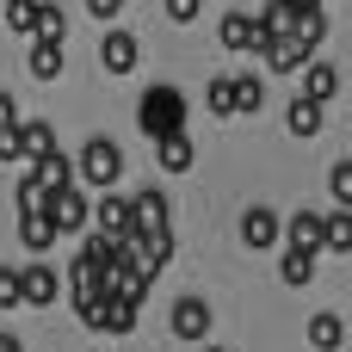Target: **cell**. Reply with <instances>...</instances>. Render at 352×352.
<instances>
[{"label":"cell","mask_w":352,"mask_h":352,"mask_svg":"<svg viewBox=\"0 0 352 352\" xmlns=\"http://www.w3.org/2000/svg\"><path fill=\"white\" fill-rule=\"evenodd\" d=\"M136 124H142V136H148V142H161V136L186 130V93H179V87H148V93L136 99Z\"/></svg>","instance_id":"6da1fadb"},{"label":"cell","mask_w":352,"mask_h":352,"mask_svg":"<svg viewBox=\"0 0 352 352\" xmlns=\"http://www.w3.org/2000/svg\"><path fill=\"white\" fill-rule=\"evenodd\" d=\"M93 192H111L118 186V173H124V148L111 142V136H93L87 148H80V167H74Z\"/></svg>","instance_id":"7a4b0ae2"},{"label":"cell","mask_w":352,"mask_h":352,"mask_svg":"<svg viewBox=\"0 0 352 352\" xmlns=\"http://www.w3.org/2000/svg\"><path fill=\"white\" fill-rule=\"evenodd\" d=\"M43 223L56 229V241H62V235H80V229H87V192H74V186H68V192H50Z\"/></svg>","instance_id":"3957f363"},{"label":"cell","mask_w":352,"mask_h":352,"mask_svg":"<svg viewBox=\"0 0 352 352\" xmlns=\"http://www.w3.org/2000/svg\"><path fill=\"white\" fill-rule=\"evenodd\" d=\"M87 223H93V235H105V241H124V235H130V204H124L118 192H99V198L87 204Z\"/></svg>","instance_id":"277c9868"},{"label":"cell","mask_w":352,"mask_h":352,"mask_svg":"<svg viewBox=\"0 0 352 352\" xmlns=\"http://www.w3.org/2000/svg\"><path fill=\"white\" fill-rule=\"evenodd\" d=\"M124 204H130V235H161V229H167V192L148 186V192H136V198H124ZM130 235H124V241H130Z\"/></svg>","instance_id":"5b68a950"},{"label":"cell","mask_w":352,"mask_h":352,"mask_svg":"<svg viewBox=\"0 0 352 352\" xmlns=\"http://www.w3.org/2000/svg\"><path fill=\"white\" fill-rule=\"evenodd\" d=\"M278 235H285V254H303V260L322 254V217L316 210H297L291 223H278Z\"/></svg>","instance_id":"8992f818"},{"label":"cell","mask_w":352,"mask_h":352,"mask_svg":"<svg viewBox=\"0 0 352 352\" xmlns=\"http://www.w3.org/2000/svg\"><path fill=\"white\" fill-rule=\"evenodd\" d=\"M167 322H173V334H179V340H198V346H210V303H204V297H179Z\"/></svg>","instance_id":"52a82bcc"},{"label":"cell","mask_w":352,"mask_h":352,"mask_svg":"<svg viewBox=\"0 0 352 352\" xmlns=\"http://www.w3.org/2000/svg\"><path fill=\"white\" fill-rule=\"evenodd\" d=\"M217 43H223V50H235V56H260V50H266V43H260V31H254V12H223Z\"/></svg>","instance_id":"ba28073f"},{"label":"cell","mask_w":352,"mask_h":352,"mask_svg":"<svg viewBox=\"0 0 352 352\" xmlns=\"http://www.w3.org/2000/svg\"><path fill=\"white\" fill-rule=\"evenodd\" d=\"M241 241H248L254 254L278 248V210H272V204H248V210H241Z\"/></svg>","instance_id":"9c48e42d"},{"label":"cell","mask_w":352,"mask_h":352,"mask_svg":"<svg viewBox=\"0 0 352 352\" xmlns=\"http://www.w3.org/2000/svg\"><path fill=\"white\" fill-rule=\"evenodd\" d=\"M56 297H62V278H56L50 266H25V272H19V303H31V309H56Z\"/></svg>","instance_id":"30bf717a"},{"label":"cell","mask_w":352,"mask_h":352,"mask_svg":"<svg viewBox=\"0 0 352 352\" xmlns=\"http://www.w3.org/2000/svg\"><path fill=\"white\" fill-rule=\"evenodd\" d=\"M142 62V43L130 37V31H105V43H99V68L105 74H130Z\"/></svg>","instance_id":"8fae6325"},{"label":"cell","mask_w":352,"mask_h":352,"mask_svg":"<svg viewBox=\"0 0 352 352\" xmlns=\"http://www.w3.org/2000/svg\"><path fill=\"white\" fill-rule=\"evenodd\" d=\"M334 93H340V68H334V62H309V68H303V93H297V99H309V105H322V111H328V99H334Z\"/></svg>","instance_id":"7c38bea8"},{"label":"cell","mask_w":352,"mask_h":352,"mask_svg":"<svg viewBox=\"0 0 352 352\" xmlns=\"http://www.w3.org/2000/svg\"><path fill=\"white\" fill-rule=\"evenodd\" d=\"M155 161H161L167 173H192V161H198V142H192L186 130H173V136H161V142H155Z\"/></svg>","instance_id":"4fadbf2b"},{"label":"cell","mask_w":352,"mask_h":352,"mask_svg":"<svg viewBox=\"0 0 352 352\" xmlns=\"http://www.w3.org/2000/svg\"><path fill=\"white\" fill-rule=\"evenodd\" d=\"M260 56H266V68H272V74H297V68H309V56H316V50H303L297 37H278V43H266Z\"/></svg>","instance_id":"5bb4252c"},{"label":"cell","mask_w":352,"mask_h":352,"mask_svg":"<svg viewBox=\"0 0 352 352\" xmlns=\"http://www.w3.org/2000/svg\"><path fill=\"white\" fill-rule=\"evenodd\" d=\"M31 179L43 186V192H68L74 186V161L56 148V155H43V161H31Z\"/></svg>","instance_id":"9a60e30c"},{"label":"cell","mask_w":352,"mask_h":352,"mask_svg":"<svg viewBox=\"0 0 352 352\" xmlns=\"http://www.w3.org/2000/svg\"><path fill=\"white\" fill-rule=\"evenodd\" d=\"M309 346H316V352H340V346H346V322H340L334 309L309 316Z\"/></svg>","instance_id":"2e32d148"},{"label":"cell","mask_w":352,"mask_h":352,"mask_svg":"<svg viewBox=\"0 0 352 352\" xmlns=\"http://www.w3.org/2000/svg\"><path fill=\"white\" fill-rule=\"evenodd\" d=\"M31 37H37V43H62V37H68V12H62L56 0H37V19H31Z\"/></svg>","instance_id":"e0dca14e"},{"label":"cell","mask_w":352,"mask_h":352,"mask_svg":"<svg viewBox=\"0 0 352 352\" xmlns=\"http://www.w3.org/2000/svg\"><path fill=\"white\" fill-rule=\"evenodd\" d=\"M19 155H25V161H43V155H56V130H50L43 118L19 124Z\"/></svg>","instance_id":"ac0fdd59"},{"label":"cell","mask_w":352,"mask_h":352,"mask_svg":"<svg viewBox=\"0 0 352 352\" xmlns=\"http://www.w3.org/2000/svg\"><path fill=\"white\" fill-rule=\"evenodd\" d=\"M62 62H68V56H62V43H37V37H31V56H25V68H31L37 80H56V74H62Z\"/></svg>","instance_id":"d6986e66"},{"label":"cell","mask_w":352,"mask_h":352,"mask_svg":"<svg viewBox=\"0 0 352 352\" xmlns=\"http://www.w3.org/2000/svg\"><path fill=\"white\" fill-rule=\"evenodd\" d=\"M229 87H235V111L254 118V111L266 105V80H260V74H229Z\"/></svg>","instance_id":"ffe728a7"},{"label":"cell","mask_w":352,"mask_h":352,"mask_svg":"<svg viewBox=\"0 0 352 352\" xmlns=\"http://www.w3.org/2000/svg\"><path fill=\"white\" fill-rule=\"evenodd\" d=\"M285 124H291V136H322V105H309V99H291V111H285Z\"/></svg>","instance_id":"44dd1931"},{"label":"cell","mask_w":352,"mask_h":352,"mask_svg":"<svg viewBox=\"0 0 352 352\" xmlns=\"http://www.w3.org/2000/svg\"><path fill=\"white\" fill-rule=\"evenodd\" d=\"M322 248H328V254H352V217L346 210L322 217Z\"/></svg>","instance_id":"7402d4cb"},{"label":"cell","mask_w":352,"mask_h":352,"mask_svg":"<svg viewBox=\"0 0 352 352\" xmlns=\"http://www.w3.org/2000/svg\"><path fill=\"white\" fill-rule=\"evenodd\" d=\"M291 37H297L303 50H316V43L328 37V12H322V6H309V12H297V25H291Z\"/></svg>","instance_id":"603a6c76"},{"label":"cell","mask_w":352,"mask_h":352,"mask_svg":"<svg viewBox=\"0 0 352 352\" xmlns=\"http://www.w3.org/2000/svg\"><path fill=\"white\" fill-rule=\"evenodd\" d=\"M204 105H210L217 118H235V87H229V74H210V80H204Z\"/></svg>","instance_id":"cb8c5ba5"},{"label":"cell","mask_w":352,"mask_h":352,"mask_svg":"<svg viewBox=\"0 0 352 352\" xmlns=\"http://www.w3.org/2000/svg\"><path fill=\"white\" fill-rule=\"evenodd\" d=\"M19 241H25L31 254H50V248H56V229H50L43 217H19Z\"/></svg>","instance_id":"d4e9b609"},{"label":"cell","mask_w":352,"mask_h":352,"mask_svg":"<svg viewBox=\"0 0 352 352\" xmlns=\"http://www.w3.org/2000/svg\"><path fill=\"white\" fill-rule=\"evenodd\" d=\"M12 204H19V217H43V204H50V192H43V186H37L31 173H25V179H19V192H12Z\"/></svg>","instance_id":"484cf974"},{"label":"cell","mask_w":352,"mask_h":352,"mask_svg":"<svg viewBox=\"0 0 352 352\" xmlns=\"http://www.w3.org/2000/svg\"><path fill=\"white\" fill-rule=\"evenodd\" d=\"M278 278H285L291 291H303V285H316V260H303V254H285V260H278Z\"/></svg>","instance_id":"4316f807"},{"label":"cell","mask_w":352,"mask_h":352,"mask_svg":"<svg viewBox=\"0 0 352 352\" xmlns=\"http://www.w3.org/2000/svg\"><path fill=\"white\" fill-rule=\"evenodd\" d=\"M136 328V309L130 303H118V297H105V316H99V334H130Z\"/></svg>","instance_id":"83f0119b"},{"label":"cell","mask_w":352,"mask_h":352,"mask_svg":"<svg viewBox=\"0 0 352 352\" xmlns=\"http://www.w3.org/2000/svg\"><path fill=\"white\" fill-rule=\"evenodd\" d=\"M328 192H334V204H340V210L352 204V161H334V173H328Z\"/></svg>","instance_id":"f1b7e54d"},{"label":"cell","mask_w":352,"mask_h":352,"mask_svg":"<svg viewBox=\"0 0 352 352\" xmlns=\"http://www.w3.org/2000/svg\"><path fill=\"white\" fill-rule=\"evenodd\" d=\"M0 6H6V25L31 37V19H37V0H0Z\"/></svg>","instance_id":"f546056e"},{"label":"cell","mask_w":352,"mask_h":352,"mask_svg":"<svg viewBox=\"0 0 352 352\" xmlns=\"http://www.w3.org/2000/svg\"><path fill=\"white\" fill-rule=\"evenodd\" d=\"M0 309H19V266H0Z\"/></svg>","instance_id":"4dcf8cb0"},{"label":"cell","mask_w":352,"mask_h":352,"mask_svg":"<svg viewBox=\"0 0 352 352\" xmlns=\"http://www.w3.org/2000/svg\"><path fill=\"white\" fill-rule=\"evenodd\" d=\"M161 6H167V19H173V25H192V19L204 12V0H161Z\"/></svg>","instance_id":"1f68e13d"},{"label":"cell","mask_w":352,"mask_h":352,"mask_svg":"<svg viewBox=\"0 0 352 352\" xmlns=\"http://www.w3.org/2000/svg\"><path fill=\"white\" fill-rule=\"evenodd\" d=\"M87 12H93V19H118V12H124V0H87Z\"/></svg>","instance_id":"d6a6232c"},{"label":"cell","mask_w":352,"mask_h":352,"mask_svg":"<svg viewBox=\"0 0 352 352\" xmlns=\"http://www.w3.org/2000/svg\"><path fill=\"white\" fill-rule=\"evenodd\" d=\"M0 352H25V346H19V340H12V334H0Z\"/></svg>","instance_id":"836d02e7"},{"label":"cell","mask_w":352,"mask_h":352,"mask_svg":"<svg viewBox=\"0 0 352 352\" xmlns=\"http://www.w3.org/2000/svg\"><path fill=\"white\" fill-rule=\"evenodd\" d=\"M198 352H223V346H198Z\"/></svg>","instance_id":"e575fe53"}]
</instances>
